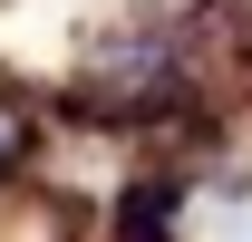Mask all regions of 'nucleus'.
Wrapping results in <instances>:
<instances>
[{
	"instance_id": "1",
	"label": "nucleus",
	"mask_w": 252,
	"mask_h": 242,
	"mask_svg": "<svg viewBox=\"0 0 252 242\" xmlns=\"http://www.w3.org/2000/svg\"><path fill=\"white\" fill-rule=\"evenodd\" d=\"M175 78H185V59H175V39L165 30H126V39H107L88 59V107L97 117H146V107H165L175 97Z\"/></svg>"
},
{
	"instance_id": "2",
	"label": "nucleus",
	"mask_w": 252,
	"mask_h": 242,
	"mask_svg": "<svg viewBox=\"0 0 252 242\" xmlns=\"http://www.w3.org/2000/svg\"><path fill=\"white\" fill-rule=\"evenodd\" d=\"M165 213H175V194H165V184L126 194V213H117V242H165Z\"/></svg>"
},
{
	"instance_id": "3",
	"label": "nucleus",
	"mask_w": 252,
	"mask_h": 242,
	"mask_svg": "<svg viewBox=\"0 0 252 242\" xmlns=\"http://www.w3.org/2000/svg\"><path fill=\"white\" fill-rule=\"evenodd\" d=\"M20 155H30V107H20V97L0 88V175H10Z\"/></svg>"
},
{
	"instance_id": "4",
	"label": "nucleus",
	"mask_w": 252,
	"mask_h": 242,
	"mask_svg": "<svg viewBox=\"0 0 252 242\" xmlns=\"http://www.w3.org/2000/svg\"><path fill=\"white\" fill-rule=\"evenodd\" d=\"M223 242H252V213H233V233H223Z\"/></svg>"
}]
</instances>
